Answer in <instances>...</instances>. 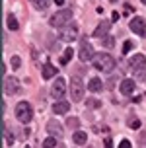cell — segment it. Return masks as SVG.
Instances as JSON below:
<instances>
[{
    "label": "cell",
    "mask_w": 146,
    "mask_h": 148,
    "mask_svg": "<svg viewBox=\"0 0 146 148\" xmlns=\"http://www.w3.org/2000/svg\"><path fill=\"white\" fill-rule=\"evenodd\" d=\"M70 97H72V101H80L84 97V84L78 76L70 78Z\"/></svg>",
    "instance_id": "5b68a950"
},
{
    "label": "cell",
    "mask_w": 146,
    "mask_h": 148,
    "mask_svg": "<svg viewBox=\"0 0 146 148\" xmlns=\"http://www.w3.org/2000/svg\"><path fill=\"white\" fill-rule=\"evenodd\" d=\"M55 4H57V6H62V4H64V0H55Z\"/></svg>",
    "instance_id": "1f68e13d"
},
{
    "label": "cell",
    "mask_w": 146,
    "mask_h": 148,
    "mask_svg": "<svg viewBox=\"0 0 146 148\" xmlns=\"http://www.w3.org/2000/svg\"><path fill=\"white\" fill-rule=\"evenodd\" d=\"M94 66L97 68V70H101V72H113L115 66H117V62L109 53H97L94 57Z\"/></svg>",
    "instance_id": "6da1fadb"
},
{
    "label": "cell",
    "mask_w": 146,
    "mask_h": 148,
    "mask_svg": "<svg viewBox=\"0 0 146 148\" xmlns=\"http://www.w3.org/2000/svg\"><path fill=\"white\" fill-rule=\"evenodd\" d=\"M119 90H121L123 96H132V92H134V80H132V78H125V80L121 82Z\"/></svg>",
    "instance_id": "8fae6325"
},
{
    "label": "cell",
    "mask_w": 146,
    "mask_h": 148,
    "mask_svg": "<svg viewBox=\"0 0 146 148\" xmlns=\"http://www.w3.org/2000/svg\"><path fill=\"white\" fill-rule=\"evenodd\" d=\"M47 131H49V134H62V127H60V123L57 119H51L47 123Z\"/></svg>",
    "instance_id": "4fadbf2b"
},
{
    "label": "cell",
    "mask_w": 146,
    "mask_h": 148,
    "mask_svg": "<svg viewBox=\"0 0 146 148\" xmlns=\"http://www.w3.org/2000/svg\"><path fill=\"white\" fill-rule=\"evenodd\" d=\"M88 90H90V92H101L103 90V82L99 80V78H92V80H90V84H88Z\"/></svg>",
    "instance_id": "9a60e30c"
},
{
    "label": "cell",
    "mask_w": 146,
    "mask_h": 148,
    "mask_svg": "<svg viewBox=\"0 0 146 148\" xmlns=\"http://www.w3.org/2000/svg\"><path fill=\"white\" fill-rule=\"evenodd\" d=\"M70 20H72V10H58L57 14L51 18V25L53 27H62V25H66V23H70Z\"/></svg>",
    "instance_id": "3957f363"
},
{
    "label": "cell",
    "mask_w": 146,
    "mask_h": 148,
    "mask_svg": "<svg viewBox=\"0 0 146 148\" xmlns=\"http://www.w3.org/2000/svg\"><path fill=\"white\" fill-rule=\"evenodd\" d=\"M43 146H47V148L58 146V140H57V138H55V136H49V138H45V142H43Z\"/></svg>",
    "instance_id": "603a6c76"
},
{
    "label": "cell",
    "mask_w": 146,
    "mask_h": 148,
    "mask_svg": "<svg viewBox=\"0 0 146 148\" xmlns=\"http://www.w3.org/2000/svg\"><path fill=\"white\" fill-rule=\"evenodd\" d=\"M129 27H131L132 33H136V35H144V33H146V22H144V18H140V16L132 18L131 23H129Z\"/></svg>",
    "instance_id": "ba28073f"
},
{
    "label": "cell",
    "mask_w": 146,
    "mask_h": 148,
    "mask_svg": "<svg viewBox=\"0 0 146 148\" xmlns=\"http://www.w3.org/2000/svg\"><path fill=\"white\" fill-rule=\"evenodd\" d=\"M103 144H105V146L109 148V146H113V140H111L109 136H107V138H105V142H103Z\"/></svg>",
    "instance_id": "f1b7e54d"
},
{
    "label": "cell",
    "mask_w": 146,
    "mask_h": 148,
    "mask_svg": "<svg viewBox=\"0 0 146 148\" xmlns=\"http://www.w3.org/2000/svg\"><path fill=\"white\" fill-rule=\"evenodd\" d=\"M78 57H80L82 62H88V60H94L95 53H94V47L86 41V37H84V41L80 43V51H78Z\"/></svg>",
    "instance_id": "8992f818"
},
{
    "label": "cell",
    "mask_w": 146,
    "mask_h": 148,
    "mask_svg": "<svg viewBox=\"0 0 146 148\" xmlns=\"http://www.w3.org/2000/svg\"><path fill=\"white\" fill-rule=\"evenodd\" d=\"M72 57H74V51H72V47H66V49H64V55L60 57V62H62V64H66V62H68V60L72 59Z\"/></svg>",
    "instance_id": "d6986e66"
},
{
    "label": "cell",
    "mask_w": 146,
    "mask_h": 148,
    "mask_svg": "<svg viewBox=\"0 0 146 148\" xmlns=\"http://www.w3.org/2000/svg\"><path fill=\"white\" fill-rule=\"evenodd\" d=\"M6 25H8V29H12V31H16L18 27H20V23H18V20H16L14 14H8L6 16Z\"/></svg>",
    "instance_id": "ac0fdd59"
},
{
    "label": "cell",
    "mask_w": 146,
    "mask_h": 148,
    "mask_svg": "<svg viewBox=\"0 0 146 148\" xmlns=\"http://www.w3.org/2000/svg\"><path fill=\"white\" fill-rule=\"evenodd\" d=\"M14 113H16V119H18L20 123H23V125L33 119V111H31V105H29L27 101H20V103L16 105Z\"/></svg>",
    "instance_id": "7a4b0ae2"
},
{
    "label": "cell",
    "mask_w": 146,
    "mask_h": 148,
    "mask_svg": "<svg viewBox=\"0 0 146 148\" xmlns=\"http://www.w3.org/2000/svg\"><path fill=\"white\" fill-rule=\"evenodd\" d=\"M109 25H111L109 22H101L99 25H97V27H95L94 37H103V35H107V31H109Z\"/></svg>",
    "instance_id": "5bb4252c"
},
{
    "label": "cell",
    "mask_w": 146,
    "mask_h": 148,
    "mask_svg": "<svg viewBox=\"0 0 146 148\" xmlns=\"http://www.w3.org/2000/svg\"><path fill=\"white\" fill-rule=\"evenodd\" d=\"M146 66V57L142 55V53H136V55H132L131 57V68L132 70H144Z\"/></svg>",
    "instance_id": "30bf717a"
},
{
    "label": "cell",
    "mask_w": 146,
    "mask_h": 148,
    "mask_svg": "<svg viewBox=\"0 0 146 148\" xmlns=\"http://www.w3.org/2000/svg\"><path fill=\"white\" fill-rule=\"evenodd\" d=\"M33 4H35V8H39V10H45V8L51 4V0H31Z\"/></svg>",
    "instance_id": "44dd1931"
},
{
    "label": "cell",
    "mask_w": 146,
    "mask_h": 148,
    "mask_svg": "<svg viewBox=\"0 0 146 148\" xmlns=\"http://www.w3.org/2000/svg\"><path fill=\"white\" fill-rule=\"evenodd\" d=\"M18 90H20V80L14 76H6L4 78V94L14 96V94H18Z\"/></svg>",
    "instance_id": "52a82bcc"
},
{
    "label": "cell",
    "mask_w": 146,
    "mask_h": 148,
    "mask_svg": "<svg viewBox=\"0 0 146 148\" xmlns=\"http://www.w3.org/2000/svg\"><path fill=\"white\" fill-rule=\"evenodd\" d=\"M119 18H121V16L117 14V12H113V16H111V20H113V22H119Z\"/></svg>",
    "instance_id": "f546056e"
},
{
    "label": "cell",
    "mask_w": 146,
    "mask_h": 148,
    "mask_svg": "<svg viewBox=\"0 0 146 148\" xmlns=\"http://www.w3.org/2000/svg\"><path fill=\"white\" fill-rule=\"evenodd\" d=\"M72 140H74V144H86L88 142V134L84 133V131H76V133L72 134Z\"/></svg>",
    "instance_id": "2e32d148"
},
{
    "label": "cell",
    "mask_w": 146,
    "mask_h": 148,
    "mask_svg": "<svg viewBox=\"0 0 146 148\" xmlns=\"http://www.w3.org/2000/svg\"><path fill=\"white\" fill-rule=\"evenodd\" d=\"M55 74H57V68L53 66L51 62H47V64L43 66V78L49 80V78H55Z\"/></svg>",
    "instance_id": "e0dca14e"
},
{
    "label": "cell",
    "mask_w": 146,
    "mask_h": 148,
    "mask_svg": "<svg viewBox=\"0 0 146 148\" xmlns=\"http://www.w3.org/2000/svg\"><path fill=\"white\" fill-rule=\"evenodd\" d=\"M86 103L90 105V107H94V109H95V107H99V101H97V99H88Z\"/></svg>",
    "instance_id": "4316f807"
},
{
    "label": "cell",
    "mask_w": 146,
    "mask_h": 148,
    "mask_svg": "<svg viewBox=\"0 0 146 148\" xmlns=\"http://www.w3.org/2000/svg\"><path fill=\"white\" fill-rule=\"evenodd\" d=\"M101 43L105 45L107 49H111V47L115 45V39H113V37H111V35H103V37H101Z\"/></svg>",
    "instance_id": "ffe728a7"
},
{
    "label": "cell",
    "mask_w": 146,
    "mask_h": 148,
    "mask_svg": "<svg viewBox=\"0 0 146 148\" xmlns=\"http://www.w3.org/2000/svg\"><path fill=\"white\" fill-rule=\"evenodd\" d=\"M140 2H142V4H146V0H140Z\"/></svg>",
    "instance_id": "d6a6232c"
},
{
    "label": "cell",
    "mask_w": 146,
    "mask_h": 148,
    "mask_svg": "<svg viewBox=\"0 0 146 148\" xmlns=\"http://www.w3.org/2000/svg\"><path fill=\"white\" fill-rule=\"evenodd\" d=\"M20 64H22L20 57H12V66H14V68H20Z\"/></svg>",
    "instance_id": "484cf974"
},
{
    "label": "cell",
    "mask_w": 146,
    "mask_h": 148,
    "mask_svg": "<svg viewBox=\"0 0 146 148\" xmlns=\"http://www.w3.org/2000/svg\"><path fill=\"white\" fill-rule=\"evenodd\" d=\"M131 49H132V41H125V45H123V55H127Z\"/></svg>",
    "instance_id": "d4e9b609"
},
{
    "label": "cell",
    "mask_w": 146,
    "mask_h": 148,
    "mask_svg": "<svg viewBox=\"0 0 146 148\" xmlns=\"http://www.w3.org/2000/svg\"><path fill=\"white\" fill-rule=\"evenodd\" d=\"M68 109H70L68 101H57V103H53V113L55 115H64Z\"/></svg>",
    "instance_id": "7c38bea8"
},
{
    "label": "cell",
    "mask_w": 146,
    "mask_h": 148,
    "mask_svg": "<svg viewBox=\"0 0 146 148\" xmlns=\"http://www.w3.org/2000/svg\"><path fill=\"white\" fill-rule=\"evenodd\" d=\"M78 35V27H76V23H66L60 27V33H58V39L60 41H64V43H70L74 41Z\"/></svg>",
    "instance_id": "277c9868"
},
{
    "label": "cell",
    "mask_w": 146,
    "mask_h": 148,
    "mask_svg": "<svg viewBox=\"0 0 146 148\" xmlns=\"http://www.w3.org/2000/svg\"><path fill=\"white\" fill-rule=\"evenodd\" d=\"M78 125H80L78 117H70V119H66V127H68V129H78Z\"/></svg>",
    "instance_id": "7402d4cb"
},
{
    "label": "cell",
    "mask_w": 146,
    "mask_h": 148,
    "mask_svg": "<svg viewBox=\"0 0 146 148\" xmlns=\"http://www.w3.org/2000/svg\"><path fill=\"white\" fill-rule=\"evenodd\" d=\"M132 10H134V8H132L131 4H125V14H131Z\"/></svg>",
    "instance_id": "83f0119b"
},
{
    "label": "cell",
    "mask_w": 146,
    "mask_h": 148,
    "mask_svg": "<svg viewBox=\"0 0 146 148\" xmlns=\"http://www.w3.org/2000/svg\"><path fill=\"white\" fill-rule=\"evenodd\" d=\"M127 125L131 127V129H140V119H129V121H127Z\"/></svg>",
    "instance_id": "cb8c5ba5"
},
{
    "label": "cell",
    "mask_w": 146,
    "mask_h": 148,
    "mask_svg": "<svg viewBox=\"0 0 146 148\" xmlns=\"http://www.w3.org/2000/svg\"><path fill=\"white\" fill-rule=\"evenodd\" d=\"M119 146H123V148H127V146H131V142H129V140H121V144H119Z\"/></svg>",
    "instance_id": "4dcf8cb0"
},
{
    "label": "cell",
    "mask_w": 146,
    "mask_h": 148,
    "mask_svg": "<svg viewBox=\"0 0 146 148\" xmlns=\"http://www.w3.org/2000/svg\"><path fill=\"white\" fill-rule=\"evenodd\" d=\"M51 94L53 97H62L66 94V80L64 78H57L55 84L51 86Z\"/></svg>",
    "instance_id": "9c48e42d"
}]
</instances>
